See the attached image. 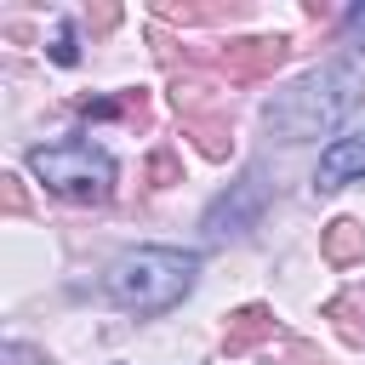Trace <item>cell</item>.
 Listing matches in <instances>:
<instances>
[{"mask_svg": "<svg viewBox=\"0 0 365 365\" xmlns=\"http://www.w3.org/2000/svg\"><path fill=\"white\" fill-rule=\"evenodd\" d=\"M143 177H148L154 188H165V182H177V177H182V165H177V154L154 148V154H148V165H143Z\"/></svg>", "mask_w": 365, "mask_h": 365, "instance_id": "30bf717a", "label": "cell"}, {"mask_svg": "<svg viewBox=\"0 0 365 365\" xmlns=\"http://www.w3.org/2000/svg\"><path fill=\"white\" fill-rule=\"evenodd\" d=\"M262 200H268V188H262V177L251 171L245 182H234V194H222L211 211H205V234L211 240H228V234H245L251 222H257V211H262Z\"/></svg>", "mask_w": 365, "mask_h": 365, "instance_id": "277c9868", "label": "cell"}, {"mask_svg": "<svg viewBox=\"0 0 365 365\" xmlns=\"http://www.w3.org/2000/svg\"><path fill=\"white\" fill-rule=\"evenodd\" d=\"M262 336H274V314H268L262 302H251V308H240V314L228 319V336H222V348H228V354H251Z\"/></svg>", "mask_w": 365, "mask_h": 365, "instance_id": "ba28073f", "label": "cell"}, {"mask_svg": "<svg viewBox=\"0 0 365 365\" xmlns=\"http://www.w3.org/2000/svg\"><path fill=\"white\" fill-rule=\"evenodd\" d=\"M291 359H297V365H325V359H314V348H302V342L291 348Z\"/></svg>", "mask_w": 365, "mask_h": 365, "instance_id": "5bb4252c", "label": "cell"}, {"mask_svg": "<svg viewBox=\"0 0 365 365\" xmlns=\"http://www.w3.org/2000/svg\"><path fill=\"white\" fill-rule=\"evenodd\" d=\"M319 251H325V262L348 268V262H359V257H365V228H359L354 217H336V222H325Z\"/></svg>", "mask_w": 365, "mask_h": 365, "instance_id": "52a82bcc", "label": "cell"}, {"mask_svg": "<svg viewBox=\"0 0 365 365\" xmlns=\"http://www.w3.org/2000/svg\"><path fill=\"white\" fill-rule=\"evenodd\" d=\"M285 40L279 34H262V40H234L228 51H222V68H228V80H262V74H274L279 63H285Z\"/></svg>", "mask_w": 365, "mask_h": 365, "instance_id": "5b68a950", "label": "cell"}, {"mask_svg": "<svg viewBox=\"0 0 365 365\" xmlns=\"http://www.w3.org/2000/svg\"><path fill=\"white\" fill-rule=\"evenodd\" d=\"M194 131H200V148H205L211 160H222V154L234 148V137H228V125H222V120H200V114H194Z\"/></svg>", "mask_w": 365, "mask_h": 365, "instance_id": "9c48e42d", "label": "cell"}, {"mask_svg": "<svg viewBox=\"0 0 365 365\" xmlns=\"http://www.w3.org/2000/svg\"><path fill=\"white\" fill-rule=\"evenodd\" d=\"M0 188H6V211H23V188H17V177H0Z\"/></svg>", "mask_w": 365, "mask_h": 365, "instance_id": "4fadbf2b", "label": "cell"}, {"mask_svg": "<svg viewBox=\"0 0 365 365\" xmlns=\"http://www.w3.org/2000/svg\"><path fill=\"white\" fill-rule=\"evenodd\" d=\"M354 177H365V131H354V137H336V143L319 154L314 188H319V194H336V188H348Z\"/></svg>", "mask_w": 365, "mask_h": 365, "instance_id": "8992f818", "label": "cell"}, {"mask_svg": "<svg viewBox=\"0 0 365 365\" xmlns=\"http://www.w3.org/2000/svg\"><path fill=\"white\" fill-rule=\"evenodd\" d=\"M51 63H63V68H68V63H80V46H74V23H63V29H57V40H51Z\"/></svg>", "mask_w": 365, "mask_h": 365, "instance_id": "8fae6325", "label": "cell"}, {"mask_svg": "<svg viewBox=\"0 0 365 365\" xmlns=\"http://www.w3.org/2000/svg\"><path fill=\"white\" fill-rule=\"evenodd\" d=\"M342 23H348V34H354V46H365V6H354V11L342 17Z\"/></svg>", "mask_w": 365, "mask_h": 365, "instance_id": "7c38bea8", "label": "cell"}, {"mask_svg": "<svg viewBox=\"0 0 365 365\" xmlns=\"http://www.w3.org/2000/svg\"><path fill=\"white\" fill-rule=\"evenodd\" d=\"M29 171L74 200V205H103L114 194V160L97 148V143H46V148H29Z\"/></svg>", "mask_w": 365, "mask_h": 365, "instance_id": "3957f363", "label": "cell"}, {"mask_svg": "<svg viewBox=\"0 0 365 365\" xmlns=\"http://www.w3.org/2000/svg\"><path fill=\"white\" fill-rule=\"evenodd\" d=\"M200 279V257L194 251H177V245H137L125 257L108 262L103 274V291L125 308V314H165L177 308Z\"/></svg>", "mask_w": 365, "mask_h": 365, "instance_id": "6da1fadb", "label": "cell"}, {"mask_svg": "<svg viewBox=\"0 0 365 365\" xmlns=\"http://www.w3.org/2000/svg\"><path fill=\"white\" fill-rule=\"evenodd\" d=\"M365 97V80H359V68L354 63H325V68H314V74H302L291 91H279L274 103H268V131L274 137H285V143H308V137H319V131H331L354 103Z\"/></svg>", "mask_w": 365, "mask_h": 365, "instance_id": "7a4b0ae2", "label": "cell"}]
</instances>
